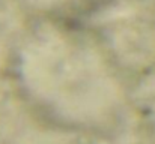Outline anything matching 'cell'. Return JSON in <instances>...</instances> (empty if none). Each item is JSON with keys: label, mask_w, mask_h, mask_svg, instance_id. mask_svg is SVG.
<instances>
[{"label": "cell", "mask_w": 155, "mask_h": 144, "mask_svg": "<svg viewBox=\"0 0 155 144\" xmlns=\"http://www.w3.org/2000/svg\"><path fill=\"white\" fill-rule=\"evenodd\" d=\"M21 72L38 93L74 111L100 108L113 96L111 78L97 51L54 27H41L29 38Z\"/></svg>", "instance_id": "cell-1"}, {"label": "cell", "mask_w": 155, "mask_h": 144, "mask_svg": "<svg viewBox=\"0 0 155 144\" xmlns=\"http://www.w3.org/2000/svg\"><path fill=\"white\" fill-rule=\"evenodd\" d=\"M30 3H33L35 6H39V8H48V6H53L62 0H29Z\"/></svg>", "instance_id": "cell-4"}, {"label": "cell", "mask_w": 155, "mask_h": 144, "mask_svg": "<svg viewBox=\"0 0 155 144\" xmlns=\"http://www.w3.org/2000/svg\"><path fill=\"white\" fill-rule=\"evenodd\" d=\"M6 56H8V38H6V30L0 23V66L6 60Z\"/></svg>", "instance_id": "cell-3"}, {"label": "cell", "mask_w": 155, "mask_h": 144, "mask_svg": "<svg viewBox=\"0 0 155 144\" xmlns=\"http://www.w3.org/2000/svg\"><path fill=\"white\" fill-rule=\"evenodd\" d=\"M105 23L108 27L110 44L122 62L139 65L149 59L151 39L148 30L143 23L130 12V9L111 12Z\"/></svg>", "instance_id": "cell-2"}]
</instances>
